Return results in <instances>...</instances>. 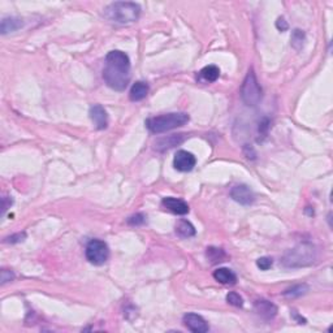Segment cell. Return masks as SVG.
<instances>
[{"label":"cell","mask_w":333,"mask_h":333,"mask_svg":"<svg viewBox=\"0 0 333 333\" xmlns=\"http://www.w3.org/2000/svg\"><path fill=\"white\" fill-rule=\"evenodd\" d=\"M103 80L112 90H125L130 81V59L125 52L120 50L108 52L103 69Z\"/></svg>","instance_id":"obj_1"},{"label":"cell","mask_w":333,"mask_h":333,"mask_svg":"<svg viewBox=\"0 0 333 333\" xmlns=\"http://www.w3.org/2000/svg\"><path fill=\"white\" fill-rule=\"evenodd\" d=\"M141 16V7L133 2H115L104 8V17L120 25L136 23Z\"/></svg>","instance_id":"obj_2"},{"label":"cell","mask_w":333,"mask_h":333,"mask_svg":"<svg viewBox=\"0 0 333 333\" xmlns=\"http://www.w3.org/2000/svg\"><path fill=\"white\" fill-rule=\"evenodd\" d=\"M188 113L185 112H172L160 115V116H154L146 120V128L154 134H160V133L169 132L172 129L184 126L185 124L189 123Z\"/></svg>","instance_id":"obj_3"},{"label":"cell","mask_w":333,"mask_h":333,"mask_svg":"<svg viewBox=\"0 0 333 333\" xmlns=\"http://www.w3.org/2000/svg\"><path fill=\"white\" fill-rule=\"evenodd\" d=\"M315 259H316V250L314 246L308 242H303L289 250L281 262L286 268H298V267L311 265L315 263Z\"/></svg>","instance_id":"obj_4"},{"label":"cell","mask_w":333,"mask_h":333,"mask_svg":"<svg viewBox=\"0 0 333 333\" xmlns=\"http://www.w3.org/2000/svg\"><path fill=\"white\" fill-rule=\"evenodd\" d=\"M263 97V90L256 80L255 72L254 69H250L246 75L243 84L241 86V98H242L243 103L249 107H255L260 103Z\"/></svg>","instance_id":"obj_5"},{"label":"cell","mask_w":333,"mask_h":333,"mask_svg":"<svg viewBox=\"0 0 333 333\" xmlns=\"http://www.w3.org/2000/svg\"><path fill=\"white\" fill-rule=\"evenodd\" d=\"M86 259L91 264L102 265L107 262L110 258V249H108L107 243L101 239H91L90 242L86 246L85 250Z\"/></svg>","instance_id":"obj_6"},{"label":"cell","mask_w":333,"mask_h":333,"mask_svg":"<svg viewBox=\"0 0 333 333\" xmlns=\"http://www.w3.org/2000/svg\"><path fill=\"white\" fill-rule=\"evenodd\" d=\"M230 197L233 201L242 206H250L255 201V194L254 191L247 186V185H236L230 190Z\"/></svg>","instance_id":"obj_7"},{"label":"cell","mask_w":333,"mask_h":333,"mask_svg":"<svg viewBox=\"0 0 333 333\" xmlns=\"http://www.w3.org/2000/svg\"><path fill=\"white\" fill-rule=\"evenodd\" d=\"M197 164V159L195 156L189 151L180 150L176 152L175 159H173V167L175 169L180 172H190Z\"/></svg>","instance_id":"obj_8"},{"label":"cell","mask_w":333,"mask_h":333,"mask_svg":"<svg viewBox=\"0 0 333 333\" xmlns=\"http://www.w3.org/2000/svg\"><path fill=\"white\" fill-rule=\"evenodd\" d=\"M184 324L189 330L194 333H206L210 329L208 323L204 320V317H202L201 315L194 314V312H188V314L185 315Z\"/></svg>","instance_id":"obj_9"},{"label":"cell","mask_w":333,"mask_h":333,"mask_svg":"<svg viewBox=\"0 0 333 333\" xmlns=\"http://www.w3.org/2000/svg\"><path fill=\"white\" fill-rule=\"evenodd\" d=\"M89 116H90L91 121H93V124H94V126L98 130L107 129L108 113L107 111L102 107L101 104H94V106H91L90 111H89Z\"/></svg>","instance_id":"obj_10"},{"label":"cell","mask_w":333,"mask_h":333,"mask_svg":"<svg viewBox=\"0 0 333 333\" xmlns=\"http://www.w3.org/2000/svg\"><path fill=\"white\" fill-rule=\"evenodd\" d=\"M162 206L165 210L175 215H186L189 214V210H190L189 204L186 203V202L175 197L163 198Z\"/></svg>","instance_id":"obj_11"},{"label":"cell","mask_w":333,"mask_h":333,"mask_svg":"<svg viewBox=\"0 0 333 333\" xmlns=\"http://www.w3.org/2000/svg\"><path fill=\"white\" fill-rule=\"evenodd\" d=\"M255 312L264 320H271L277 315V306L267 299H258L254 303Z\"/></svg>","instance_id":"obj_12"},{"label":"cell","mask_w":333,"mask_h":333,"mask_svg":"<svg viewBox=\"0 0 333 333\" xmlns=\"http://www.w3.org/2000/svg\"><path fill=\"white\" fill-rule=\"evenodd\" d=\"M24 26V21L19 17H6L2 20V25H0V32L3 36L8 33H13L20 30Z\"/></svg>","instance_id":"obj_13"},{"label":"cell","mask_w":333,"mask_h":333,"mask_svg":"<svg viewBox=\"0 0 333 333\" xmlns=\"http://www.w3.org/2000/svg\"><path fill=\"white\" fill-rule=\"evenodd\" d=\"M149 90H150L149 85L146 84V82L137 81L136 84L133 85L132 89H130V93H129L130 101L132 102L142 101V99H145V98L147 97V94H149Z\"/></svg>","instance_id":"obj_14"},{"label":"cell","mask_w":333,"mask_h":333,"mask_svg":"<svg viewBox=\"0 0 333 333\" xmlns=\"http://www.w3.org/2000/svg\"><path fill=\"white\" fill-rule=\"evenodd\" d=\"M214 278L224 285H233L237 282L236 273L229 268H219L214 272Z\"/></svg>","instance_id":"obj_15"},{"label":"cell","mask_w":333,"mask_h":333,"mask_svg":"<svg viewBox=\"0 0 333 333\" xmlns=\"http://www.w3.org/2000/svg\"><path fill=\"white\" fill-rule=\"evenodd\" d=\"M175 230L176 234H178L181 238H190V237H194L195 233H197L194 225L189 220H185V219H181L176 224Z\"/></svg>","instance_id":"obj_16"},{"label":"cell","mask_w":333,"mask_h":333,"mask_svg":"<svg viewBox=\"0 0 333 333\" xmlns=\"http://www.w3.org/2000/svg\"><path fill=\"white\" fill-rule=\"evenodd\" d=\"M219 76H220V69L217 68L216 65H207L199 72V78L203 82H207V84L216 81Z\"/></svg>","instance_id":"obj_17"},{"label":"cell","mask_w":333,"mask_h":333,"mask_svg":"<svg viewBox=\"0 0 333 333\" xmlns=\"http://www.w3.org/2000/svg\"><path fill=\"white\" fill-rule=\"evenodd\" d=\"M184 141V134H178V136H171L168 138L162 139L160 142H158L156 149L158 150H165V149H171L173 146L178 145Z\"/></svg>","instance_id":"obj_18"},{"label":"cell","mask_w":333,"mask_h":333,"mask_svg":"<svg viewBox=\"0 0 333 333\" xmlns=\"http://www.w3.org/2000/svg\"><path fill=\"white\" fill-rule=\"evenodd\" d=\"M308 291V285L307 284H299L291 286L290 289L284 291V297L286 298H297L301 297V295L306 294Z\"/></svg>","instance_id":"obj_19"},{"label":"cell","mask_w":333,"mask_h":333,"mask_svg":"<svg viewBox=\"0 0 333 333\" xmlns=\"http://www.w3.org/2000/svg\"><path fill=\"white\" fill-rule=\"evenodd\" d=\"M206 256H207L211 263H219L223 262L226 255L221 249H217V247H207Z\"/></svg>","instance_id":"obj_20"},{"label":"cell","mask_w":333,"mask_h":333,"mask_svg":"<svg viewBox=\"0 0 333 333\" xmlns=\"http://www.w3.org/2000/svg\"><path fill=\"white\" fill-rule=\"evenodd\" d=\"M304 39H306V36H304L303 30L295 29L294 32H293V34H291V38H290V43H291V46H293V49H295L297 51H299V50L303 47Z\"/></svg>","instance_id":"obj_21"},{"label":"cell","mask_w":333,"mask_h":333,"mask_svg":"<svg viewBox=\"0 0 333 333\" xmlns=\"http://www.w3.org/2000/svg\"><path fill=\"white\" fill-rule=\"evenodd\" d=\"M225 299L228 303L234 306V307H242L243 306V298L241 297L238 293H236V291H230V293H228Z\"/></svg>","instance_id":"obj_22"},{"label":"cell","mask_w":333,"mask_h":333,"mask_svg":"<svg viewBox=\"0 0 333 333\" xmlns=\"http://www.w3.org/2000/svg\"><path fill=\"white\" fill-rule=\"evenodd\" d=\"M273 264V260L272 258H268V256H262V258H259L256 260V265H258V268H260L262 271H267L269 269Z\"/></svg>","instance_id":"obj_23"},{"label":"cell","mask_w":333,"mask_h":333,"mask_svg":"<svg viewBox=\"0 0 333 333\" xmlns=\"http://www.w3.org/2000/svg\"><path fill=\"white\" fill-rule=\"evenodd\" d=\"M26 238L25 233H16V234H12L10 237H6L4 238V242L6 243H17V242H23L24 239Z\"/></svg>","instance_id":"obj_24"},{"label":"cell","mask_w":333,"mask_h":333,"mask_svg":"<svg viewBox=\"0 0 333 333\" xmlns=\"http://www.w3.org/2000/svg\"><path fill=\"white\" fill-rule=\"evenodd\" d=\"M145 219L146 216L143 214H136L128 219V224L129 225H142L145 223Z\"/></svg>","instance_id":"obj_25"},{"label":"cell","mask_w":333,"mask_h":333,"mask_svg":"<svg viewBox=\"0 0 333 333\" xmlns=\"http://www.w3.org/2000/svg\"><path fill=\"white\" fill-rule=\"evenodd\" d=\"M13 278H15V273H13L12 271H10V269H2V272H0V281H2V284L12 281Z\"/></svg>","instance_id":"obj_26"},{"label":"cell","mask_w":333,"mask_h":333,"mask_svg":"<svg viewBox=\"0 0 333 333\" xmlns=\"http://www.w3.org/2000/svg\"><path fill=\"white\" fill-rule=\"evenodd\" d=\"M276 28H277L280 32H286L289 28V25H288V23L285 21L284 17H278L277 21H276Z\"/></svg>","instance_id":"obj_27"},{"label":"cell","mask_w":333,"mask_h":333,"mask_svg":"<svg viewBox=\"0 0 333 333\" xmlns=\"http://www.w3.org/2000/svg\"><path fill=\"white\" fill-rule=\"evenodd\" d=\"M7 199H8V197H4L3 199H2V201H3V206H2V208H3V210H2V214H6V211L8 210V208L11 207V206H12V199H11L10 202H7Z\"/></svg>","instance_id":"obj_28"}]
</instances>
